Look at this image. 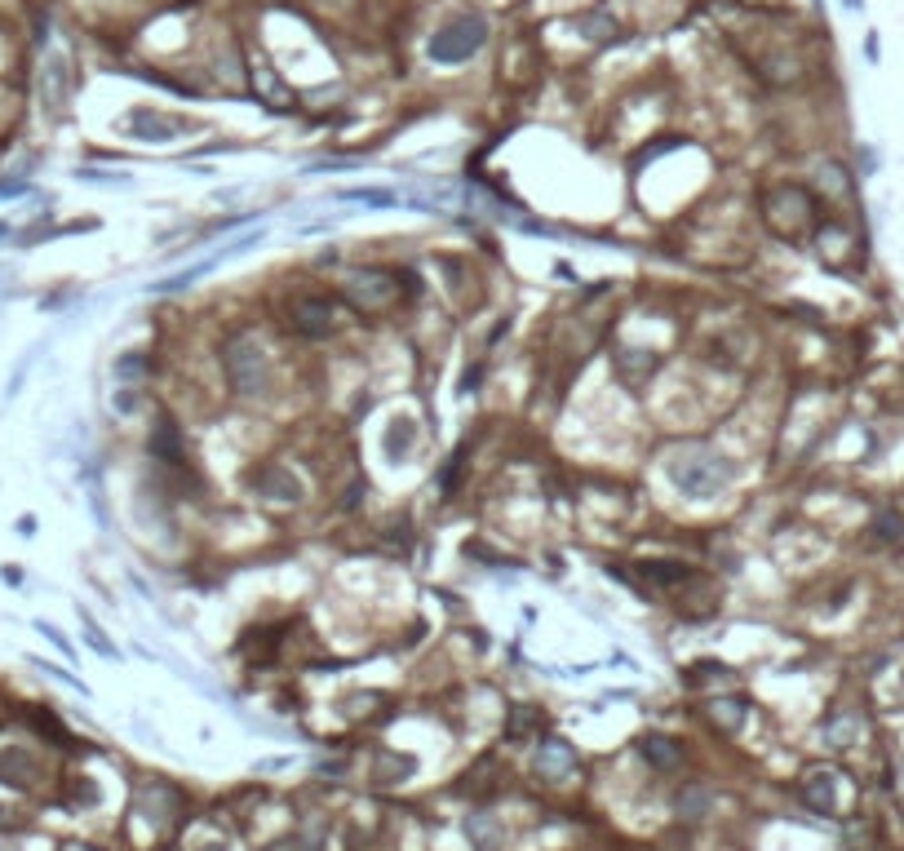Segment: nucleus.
I'll list each match as a JSON object with an SVG mask.
<instances>
[{
    "label": "nucleus",
    "mask_w": 904,
    "mask_h": 851,
    "mask_svg": "<svg viewBox=\"0 0 904 851\" xmlns=\"http://www.w3.org/2000/svg\"><path fill=\"white\" fill-rule=\"evenodd\" d=\"M665 470H670L674 488L683 492V497H714V492H723L732 484V461L701 444L678 448V453L665 461Z\"/></svg>",
    "instance_id": "obj_1"
},
{
    "label": "nucleus",
    "mask_w": 904,
    "mask_h": 851,
    "mask_svg": "<svg viewBox=\"0 0 904 851\" xmlns=\"http://www.w3.org/2000/svg\"><path fill=\"white\" fill-rule=\"evenodd\" d=\"M222 368H226L231 391L244 399H258L266 386H271V364H266L262 346L253 342V337H231L222 351Z\"/></svg>",
    "instance_id": "obj_2"
},
{
    "label": "nucleus",
    "mask_w": 904,
    "mask_h": 851,
    "mask_svg": "<svg viewBox=\"0 0 904 851\" xmlns=\"http://www.w3.org/2000/svg\"><path fill=\"white\" fill-rule=\"evenodd\" d=\"M488 40V23L479 14H461L444 23L435 36H430V58L435 63H466V58L479 54V45Z\"/></svg>",
    "instance_id": "obj_3"
},
{
    "label": "nucleus",
    "mask_w": 904,
    "mask_h": 851,
    "mask_svg": "<svg viewBox=\"0 0 904 851\" xmlns=\"http://www.w3.org/2000/svg\"><path fill=\"white\" fill-rule=\"evenodd\" d=\"M342 297L355 306V311L373 315V311H386V306L395 302L399 284L390 271H382V266H355V271H346V280H342Z\"/></svg>",
    "instance_id": "obj_4"
},
{
    "label": "nucleus",
    "mask_w": 904,
    "mask_h": 851,
    "mask_svg": "<svg viewBox=\"0 0 904 851\" xmlns=\"http://www.w3.org/2000/svg\"><path fill=\"white\" fill-rule=\"evenodd\" d=\"M763 209H767V227H772L776 235H785V240H798V235L811 227V196L803 187L767 191Z\"/></svg>",
    "instance_id": "obj_5"
},
{
    "label": "nucleus",
    "mask_w": 904,
    "mask_h": 851,
    "mask_svg": "<svg viewBox=\"0 0 904 851\" xmlns=\"http://www.w3.org/2000/svg\"><path fill=\"white\" fill-rule=\"evenodd\" d=\"M289 324H293V333H302V337H311V342H320V337L337 333L342 315H337V306L328 302V297H297V302L289 306Z\"/></svg>",
    "instance_id": "obj_6"
},
{
    "label": "nucleus",
    "mask_w": 904,
    "mask_h": 851,
    "mask_svg": "<svg viewBox=\"0 0 904 851\" xmlns=\"http://www.w3.org/2000/svg\"><path fill=\"white\" fill-rule=\"evenodd\" d=\"M120 129H125L129 138H138V142H164V138H173V133H182L191 125H187V120H178V116H164V111L133 107L129 116L120 120Z\"/></svg>",
    "instance_id": "obj_7"
},
{
    "label": "nucleus",
    "mask_w": 904,
    "mask_h": 851,
    "mask_svg": "<svg viewBox=\"0 0 904 851\" xmlns=\"http://www.w3.org/2000/svg\"><path fill=\"white\" fill-rule=\"evenodd\" d=\"M838 781L842 776L834 772V767H811V772L803 776V803L816 816H834L838 812Z\"/></svg>",
    "instance_id": "obj_8"
},
{
    "label": "nucleus",
    "mask_w": 904,
    "mask_h": 851,
    "mask_svg": "<svg viewBox=\"0 0 904 851\" xmlns=\"http://www.w3.org/2000/svg\"><path fill=\"white\" fill-rule=\"evenodd\" d=\"M67 94H71V67L63 54H49L45 67H40V102H45L49 116L67 107Z\"/></svg>",
    "instance_id": "obj_9"
},
{
    "label": "nucleus",
    "mask_w": 904,
    "mask_h": 851,
    "mask_svg": "<svg viewBox=\"0 0 904 851\" xmlns=\"http://www.w3.org/2000/svg\"><path fill=\"white\" fill-rule=\"evenodd\" d=\"M258 492L262 497H280V501H302V479L293 475L289 466H280V461H271V466H262L258 475Z\"/></svg>",
    "instance_id": "obj_10"
},
{
    "label": "nucleus",
    "mask_w": 904,
    "mask_h": 851,
    "mask_svg": "<svg viewBox=\"0 0 904 851\" xmlns=\"http://www.w3.org/2000/svg\"><path fill=\"white\" fill-rule=\"evenodd\" d=\"M572 772H577V754H572L568 741H546L537 750V776L559 781V776H572Z\"/></svg>",
    "instance_id": "obj_11"
},
{
    "label": "nucleus",
    "mask_w": 904,
    "mask_h": 851,
    "mask_svg": "<svg viewBox=\"0 0 904 851\" xmlns=\"http://www.w3.org/2000/svg\"><path fill=\"white\" fill-rule=\"evenodd\" d=\"M413 444H417V422H413V417H395V422L382 430V453L395 461V466H399V461H408V448H413Z\"/></svg>",
    "instance_id": "obj_12"
},
{
    "label": "nucleus",
    "mask_w": 904,
    "mask_h": 851,
    "mask_svg": "<svg viewBox=\"0 0 904 851\" xmlns=\"http://www.w3.org/2000/svg\"><path fill=\"white\" fill-rule=\"evenodd\" d=\"M639 750H643V758L656 767V772H674V767L683 763V750H678V741H670V736H661V732H647Z\"/></svg>",
    "instance_id": "obj_13"
},
{
    "label": "nucleus",
    "mask_w": 904,
    "mask_h": 851,
    "mask_svg": "<svg viewBox=\"0 0 904 851\" xmlns=\"http://www.w3.org/2000/svg\"><path fill=\"white\" fill-rule=\"evenodd\" d=\"M639 572H643L647 581H656L661 590H683L687 581H696V572L683 568V563H643Z\"/></svg>",
    "instance_id": "obj_14"
},
{
    "label": "nucleus",
    "mask_w": 904,
    "mask_h": 851,
    "mask_svg": "<svg viewBox=\"0 0 904 851\" xmlns=\"http://www.w3.org/2000/svg\"><path fill=\"white\" fill-rule=\"evenodd\" d=\"M0 776H5V785L27 789V785H32V776H36V763L23 750H9V754H0Z\"/></svg>",
    "instance_id": "obj_15"
},
{
    "label": "nucleus",
    "mask_w": 904,
    "mask_h": 851,
    "mask_svg": "<svg viewBox=\"0 0 904 851\" xmlns=\"http://www.w3.org/2000/svg\"><path fill=\"white\" fill-rule=\"evenodd\" d=\"M710 719L723 727V732H736L741 719H745V705L732 701V696H718V701H710Z\"/></svg>",
    "instance_id": "obj_16"
},
{
    "label": "nucleus",
    "mask_w": 904,
    "mask_h": 851,
    "mask_svg": "<svg viewBox=\"0 0 904 851\" xmlns=\"http://www.w3.org/2000/svg\"><path fill=\"white\" fill-rule=\"evenodd\" d=\"M151 448H156V453H160L164 461H169V453H173V457L182 453V435H178V426H173L169 417H160V422H156V435H151Z\"/></svg>",
    "instance_id": "obj_17"
},
{
    "label": "nucleus",
    "mask_w": 904,
    "mask_h": 851,
    "mask_svg": "<svg viewBox=\"0 0 904 851\" xmlns=\"http://www.w3.org/2000/svg\"><path fill=\"white\" fill-rule=\"evenodd\" d=\"M851 736H856V719H851V714H834V719L825 723V741L834 745V750L851 745Z\"/></svg>",
    "instance_id": "obj_18"
},
{
    "label": "nucleus",
    "mask_w": 904,
    "mask_h": 851,
    "mask_svg": "<svg viewBox=\"0 0 904 851\" xmlns=\"http://www.w3.org/2000/svg\"><path fill=\"white\" fill-rule=\"evenodd\" d=\"M413 772V758H399V754H377V776L382 781H399V776H408Z\"/></svg>",
    "instance_id": "obj_19"
},
{
    "label": "nucleus",
    "mask_w": 904,
    "mask_h": 851,
    "mask_svg": "<svg viewBox=\"0 0 904 851\" xmlns=\"http://www.w3.org/2000/svg\"><path fill=\"white\" fill-rule=\"evenodd\" d=\"M470 838H475V847L479 851H497V843H501V834H497V825L488 820V829H484V816H470Z\"/></svg>",
    "instance_id": "obj_20"
},
{
    "label": "nucleus",
    "mask_w": 904,
    "mask_h": 851,
    "mask_svg": "<svg viewBox=\"0 0 904 851\" xmlns=\"http://www.w3.org/2000/svg\"><path fill=\"white\" fill-rule=\"evenodd\" d=\"M85 630H89V648L102 652V656H116V648H111V643H107V634H102V630H98V625L89 621V617H85Z\"/></svg>",
    "instance_id": "obj_21"
},
{
    "label": "nucleus",
    "mask_w": 904,
    "mask_h": 851,
    "mask_svg": "<svg viewBox=\"0 0 904 851\" xmlns=\"http://www.w3.org/2000/svg\"><path fill=\"white\" fill-rule=\"evenodd\" d=\"M142 368H147V360H142V355H125V360H116V373L120 377H142Z\"/></svg>",
    "instance_id": "obj_22"
},
{
    "label": "nucleus",
    "mask_w": 904,
    "mask_h": 851,
    "mask_svg": "<svg viewBox=\"0 0 904 851\" xmlns=\"http://www.w3.org/2000/svg\"><path fill=\"white\" fill-rule=\"evenodd\" d=\"M36 630H40V634H45V639H49V643H54V648H63V656H71V643L63 639V630H58V625L40 621V625H36Z\"/></svg>",
    "instance_id": "obj_23"
},
{
    "label": "nucleus",
    "mask_w": 904,
    "mask_h": 851,
    "mask_svg": "<svg viewBox=\"0 0 904 851\" xmlns=\"http://www.w3.org/2000/svg\"><path fill=\"white\" fill-rule=\"evenodd\" d=\"M346 200H364V204H395L390 191H346Z\"/></svg>",
    "instance_id": "obj_24"
},
{
    "label": "nucleus",
    "mask_w": 904,
    "mask_h": 851,
    "mask_svg": "<svg viewBox=\"0 0 904 851\" xmlns=\"http://www.w3.org/2000/svg\"><path fill=\"white\" fill-rule=\"evenodd\" d=\"M116 408H120V413H133V408H138V391H133V386H125V391L116 395Z\"/></svg>",
    "instance_id": "obj_25"
},
{
    "label": "nucleus",
    "mask_w": 904,
    "mask_h": 851,
    "mask_svg": "<svg viewBox=\"0 0 904 851\" xmlns=\"http://www.w3.org/2000/svg\"><path fill=\"white\" fill-rule=\"evenodd\" d=\"M200 851H226L222 843H209V847H200Z\"/></svg>",
    "instance_id": "obj_26"
},
{
    "label": "nucleus",
    "mask_w": 904,
    "mask_h": 851,
    "mask_svg": "<svg viewBox=\"0 0 904 851\" xmlns=\"http://www.w3.org/2000/svg\"><path fill=\"white\" fill-rule=\"evenodd\" d=\"M5 231H9V227H5V222H0V240H5Z\"/></svg>",
    "instance_id": "obj_27"
}]
</instances>
